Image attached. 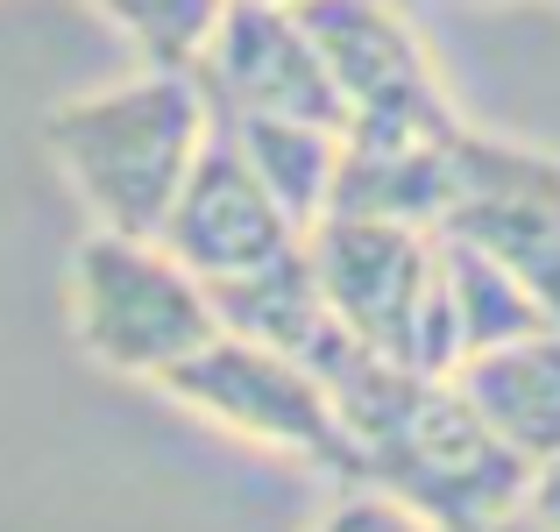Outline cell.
I'll use <instances>...</instances> for the list:
<instances>
[{"instance_id":"ac0fdd59","label":"cell","mask_w":560,"mask_h":532,"mask_svg":"<svg viewBox=\"0 0 560 532\" xmlns=\"http://www.w3.org/2000/svg\"><path fill=\"white\" fill-rule=\"evenodd\" d=\"M277 8H299V0H277Z\"/></svg>"},{"instance_id":"4fadbf2b","label":"cell","mask_w":560,"mask_h":532,"mask_svg":"<svg viewBox=\"0 0 560 532\" xmlns=\"http://www.w3.org/2000/svg\"><path fill=\"white\" fill-rule=\"evenodd\" d=\"M242 157L256 164V177L284 199V213L299 228H313L327 213V192H334V157H341V128H319V122H220Z\"/></svg>"},{"instance_id":"30bf717a","label":"cell","mask_w":560,"mask_h":532,"mask_svg":"<svg viewBox=\"0 0 560 532\" xmlns=\"http://www.w3.org/2000/svg\"><path fill=\"white\" fill-rule=\"evenodd\" d=\"M462 128H468L462 107L454 114H348L327 213H376V220L440 228Z\"/></svg>"},{"instance_id":"277c9868","label":"cell","mask_w":560,"mask_h":532,"mask_svg":"<svg viewBox=\"0 0 560 532\" xmlns=\"http://www.w3.org/2000/svg\"><path fill=\"white\" fill-rule=\"evenodd\" d=\"M65 313L79 348L100 369L136 383H164L199 342L220 334L213 291L171 256L156 234H107L93 228L71 256Z\"/></svg>"},{"instance_id":"8fae6325","label":"cell","mask_w":560,"mask_h":532,"mask_svg":"<svg viewBox=\"0 0 560 532\" xmlns=\"http://www.w3.org/2000/svg\"><path fill=\"white\" fill-rule=\"evenodd\" d=\"M447 377L525 469L560 454V327H539V334L497 342L482 355H462Z\"/></svg>"},{"instance_id":"52a82bcc","label":"cell","mask_w":560,"mask_h":532,"mask_svg":"<svg viewBox=\"0 0 560 532\" xmlns=\"http://www.w3.org/2000/svg\"><path fill=\"white\" fill-rule=\"evenodd\" d=\"M191 79L213 122H348L299 8H277V0H228L206 50L191 57Z\"/></svg>"},{"instance_id":"8992f818","label":"cell","mask_w":560,"mask_h":532,"mask_svg":"<svg viewBox=\"0 0 560 532\" xmlns=\"http://www.w3.org/2000/svg\"><path fill=\"white\" fill-rule=\"evenodd\" d=\"M440 234L504 263L560 320V150H533V142L490 136V128H462Z\"/></svg>"},{"instance_id":"5b68a950","label":"cell","mask_w":560,"mask_h":532,"mask_svg":"<svg viewBox=\"0 0 560 532\" xmlns=\"http://www.w3.org/2000/svg\"><path fill=\"white\" fill-rule=\"evenodd\" d=\"M156 391H164L171 405H185L191 419L220 426V433L256 440V448H277V454H299V462L355 483V440H348L327 383H319L299 355L220 327L213 342L191 348Z\"/></svg>"},{"instance_id":"3957f363","label":"cell","mask_w":560,"mask_h":532,"mask_svg":"<svg viewBox=\"0 0 560 532\" xmlns=\"http://www.w3.org/2000/svg\"><path fill=\"white\" fill-rule=\"evenodd\" d=\"M305 263H313L327 305L362 348L390 355L405 369H425V377L454 369L440 228L376 220V213H319L305 228Z\"/></svg>"},{"instance_id":"5bb4252c","label":"cell","mask_w":560,"mask_h":532,"mask_svg":"<svg viewBox=\"0 0 560 532\" xmlns=\"http://www.w3.org/2000/svg\"><path fill=\"white\" fill-rule=\"evenodd\" d=\"M128 43H136L142 65H164V71H191V57L206 50L220 8L228 0H93Z\"/></svg>"},{"instance_id":"e0dca14e","label":"cell","mask_w":560,"mask_h":532,"mask_svg":"<svg viewBox=\"0 0 560 532\" xmlns=\"http://www.w3.org/2000/svg\"><path fill=\"white\" fill-rule=\"evenodd\" d=\"M468 532H539L525 511H504V519H490V525H468Z\"/></svg>"},{"instance_id":"9a60e30c","label":"cell","mask_w":560,"mask_h":532,"mask_svg":"<svg viewBox=\"0 0 560 532\" xmlns=\"http://www.w3.org/2000/svg\"><path fill=\"white\" fill-rule=\"evenodd\" d=\"M313 532H440L433 519H419L411 505H397V497L370 490V483H348L341 497H334L327 511H319Z\"/></svg>"},{"instance_id":"7c38bea8","label":"cell","mask_w":560,"mask_h":532,"mask_svg":"<svg viewBox=\"0 0 560 532\" xmlns=\"http://www.w3.org/2000/svg\"><path fill=\"white\" fill-rule=\"evenodd\" d=\"M440 263H447V320H454V362L462 355H482L497 342H518V334H539V327H560L547 305L504 270L490 263L482 248L440 234Z\"/></svg>"},{"instance_id":"7a4b0ae2","label":"cell","mask_w":560,"mask_h":532,"mask_svg":"<svg viewBox=\"0 0 560 532\" xmlns=\"http://www.w3.org/2000/svg\"><path fill=\"white\" fill-rule=\"evenodd\" d=\"M206 136H213V107L199 79L164 65H142L136 79L65 100L43 122V150L57 177L107 234H164Z\"/></svg>"},{"instance_id":"9c48e42d","label":"cell","mask_w":560,"mask_h":532,"mask_svg":"<svg viewBox=\"0 0 560 532\" xmlns=\"http://www.w3.org/2000/svg\"><path fill=\"white\" fill-rule=\"evenodd\" d=\"M299 22L348 114H454V93L397 0H299Z\"/></svg>"},{"instance_id":"ba28073f","label":"cell","mask_w":560,"mask_h":532,"mask_svg":"<svg viewBox=\"0 0 560 532\" xmlns=\"http://www.w3.org/2000/svg\"><path fill=\"white\" fill-rule=\"evenodd\" d=\"M156 242L213 291V285H234V277L270 270L277 256H291V248L305 242V228L256 177V164L242 157V142L213 122V136H206L191 177L178 185V206H171V220H164Z\"/></svg>"},{"instance_id":"6da1fadb","label":"cell","mask_w":560,"mask_h":532,"mask_svg":"<svg viewBox=\"0 0 560 532\" xmlns=\"http://www.w3.org/2000/svg\"><path fill=\"white\" fill-rule=\"evenodd\" d=\"M327 397L355 440V483L411 505L440 532H468L518 511L533 469L482 426L454 377H425L376 348H355L327 377Z\"/></svg>"},{"instance_id":"2e32d148","label":"cell","mask_w":560,"mask_h":532,"mask_svg":"<svg viewBox=\"0 0 560 532\" xmlns=\"http://www.w3.org/2000/svg\"><path fill=\"white\" fill-rule=\"evenodd\" d=\"M518 511H525V519H533L539 532H560V454H553V462H539V469H533V483H525Z\"/></svg>"}]
</instances>
